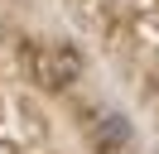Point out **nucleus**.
Segmentation results:
<instances>
[{
	"label": "nucleus",
	"instance_id": "nucleus-1",
	"mask_svg": "<svg viewBox=\"0 0 159 154\" xmlns=\"http://www.w3.org/2000/svg\"><path fill=\"white\" fill-rule=\"evenodd\" d=\"M29 77L43 87V92H68L82 77V53L72 43H39L29 53Z\"/></svg>",
	"mask_w": 159,
	"mask_h": 154
},
{
	"label": "nucleus",
	"instance_id": "nucleus-2",
	"mask_svg": "<svg viewBox=\"0 0 159 154\" xmlns=\"http://www.w3.org/2000/svg\"><path fill=\"white\" fill-rule=\"evenodd\" d=\"M130 140H135V125H130V116H120V111H101V116H97V144H101L106 154L125 149Z\"/></svg>",
	"mask_w": 159,
	"mask_h": 154
}]
</instances>
